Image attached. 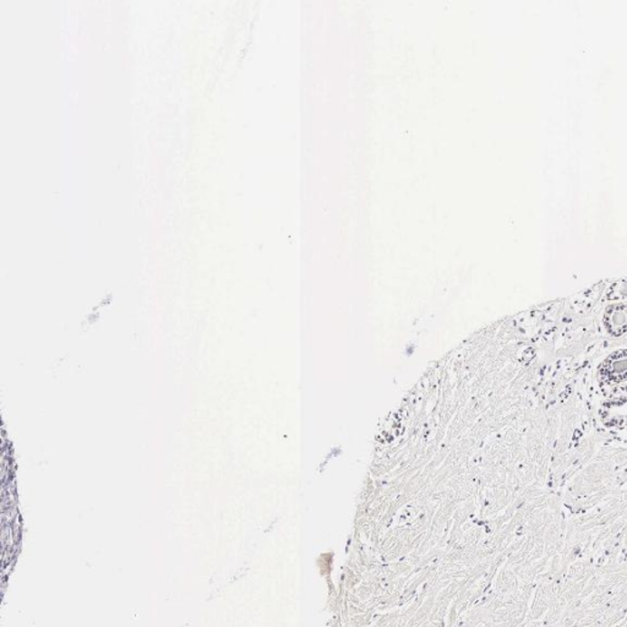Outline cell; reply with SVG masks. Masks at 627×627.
I'll list each match as a JSON object with an SVG mask.
<instances>
[{
    "label": "cell",
    "mask_w": 627,
    "mask_h": 627,
    "mask_svg": "<svg viewBox=\"0 0 627 627\" xmlns=\"http://www.w3.org/2000/svg\"><path fill=\"white\" fill-rule=\"evenodd\" d=\"M616 309L618 310H612L609 313L608 323L610 330H615L619 333L620 330L627 325V306L623 305Z\"/></svg>",
    "instance_id": "obj_1"
}]
</instances>
